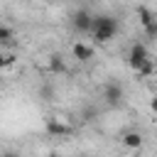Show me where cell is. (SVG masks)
<instances>
[{
	"label": "cell",
	"mask_w": 157,
	"mask_h": 157,
	"mask_svg": "<svg viewBox=\"0 0 157 157\" xmlns=\"http://www.w3.org/2000/svg\"><path fill=\"white\" fill-rule=\"evenodd\" d=\"M47 157H56V155H47Z\"/></svg>",
	"instance_id": "obj_15"
},
{
	"label": "cell",
	"mask_w": 157,
	"mask_h": 157,
	"mask_svg": "<svg viewBox=\"0 0 157 157\" xmlns=\"http://www.w3.org/2000/svg\"><path fill=\"white\" fill-rule=\"evenodd\" d=\"M91 20H93V15H91L88 10H76V12L71 15V27H74L76 32H88V29H91Z\"/></svg>",
	"instance_id": "obj_4"
},
{
	"label": "cell",
	"mask_w": 157,
	"mask_h": 157,
	"mask_svg": "<svg viewBox=\"0 0 157 157\" xmlns=\"http://www.w3.org/2000/svg\"><path fill=\"white\" fill-rule=\"evenodd\" d=\"M0 157H20V155H17V152H2Z\"/></svg>",
	"instance_id": "obj_14"
},
{
	"label": "cell",
	"mask_w": 157,
	"mask_h": 157,
	"mask_svg": "<svg viewBox=\"0 0 157 157\" xmlns=\"http://www.w3.org/2000/svg\"><path fill=\"white\" fill-rule=\"evenodd\" d=\"M137 20H140V25H142V27H147V25H152L157 17H155V12H152L150 7L140 5V7H137Z\"/></svg>",
	"instance_id": "obj_8"
},
{
	"label": "cell",
	"mask_w": 157,
	"mask_h": 157,
	"mask_svg": "<svg viewBox=\"0 0 157 157\" xmlns=\"http://www.w3.org/2000/svg\"><path fill=\"white\" fill-rule=\"evenodd\" d=\"M83 157H86V155H83Z\"/></svg>",
	"instance_id": "obj_16"
},
{
	"label": "cell",
	"mask_w": 157,
	"mask_h": 157,
	"mask_svg": "<svg viewBox=\"0 0 157 157\" xmlns=\"http://www.w3.org/2000/svg\"><path fill=\"white\" fill-rule=\"evenodd\" d=\"M150 59V49L142 44V42H135L132 47H130V52H128V66L135 71L142 61H147Z\"/></svg>",
	"instance_id": "obj_2"
},
{
	"label": "cell",
	"mask_w": 157,
	"mask_h": 157,
	"mask_svg": "<svg viewBox=\"0 0 157 157\" xmlns=\"http://www.w3.org/2000/svg\"><path fill=\"white\" fill-rule=\"evenodd\" d=\"M71 54L78 59V61H91L93 59V47L91 44H83V42H76L71 47Z\"/></svg>",
	"instance_id": "obj_6"
},
{
	"label": "cell",
	"mask_w": 157,
	"mask_h": 157,
	"mask_svg": "<svg viewBox=\"0 0 157 157\" xmlns=\"http://www.w3.org/2000/svg\"><path fill=\"white\" fill-rule=\"evenodd\" d=\"M98 42H110L118 34V20L113 15H93L91 29H88Z\"/></svg>",
	"instance_id": "obj_1"
},
{
	"label": "cell",
	"mask_w": 157,
	"mask_h": 157,
	"mask_svg": "<svg viewBox=\"0 0 157 157\" xmlns=\"http://www.w3.org/2000/svg\"><path fill=\"white\" fill-rule=\"evenodd\" d=\"M12 64H15V56L12 54H0V71L5 66H12Z\"/></svg>",
	"instance_id": "obj_12"
},
{
	"label": "cell",
	"mask_w": 157,
	"mask_h": 157,
	"mask_svg": "<svg viewBox=\"0 0 157 157\" xmlns=\"http://www.w3.org/2000/svg\"><path fill=\"white\" fill-rule=\"evenodd\" d=\"M123 86L118 83V81H110V83H105V88H103V101L110 105V108H118L120 103H123Z\"/></svg>",
	"instance_id": "obj_3"
},
{
	"label": "cell",
	"mask_w": 157,
	"mask_h": 157,
	"mask_svg": "<svg viewBox=\"0 0 157 157\" xmlns=\"http://www.w3.org/2000/svg\"><path fill=\"white\" fill-rule=\"evenodd\" d=\"M49 71H52V74H64V71H66V64H64V59H61L59 54H52V56H49Z\"/></svg>",
	"instance_id": "obj_9"
},
{
	"label": "cell",
	"mask_w": 157,
	"mask_h": 157,
	"mask_svg": "<svg viewBox=\"0 0 157 157\" xmlns=\"http://www.w3.org/2000/svg\"><path fill=\"white\" fill-rule=\"evenodd\" d=\"M145 34H147L150 39H155V37H157V20H155L152 25H147V27H145Z\"/></svg>",
	"instance_id": "obj_13"
},
{
	"label": "cell",
	"mask_w": 157,
	"mask_h": 157,
	"mask_svg": "<svg viewBox=\"0 0 157 157\" xmlns=\"http://www.w3.org/2000/svg\"><path fill=\"white\" fill-rule=\"evenodd\" d=\"M135 71H137V76H152V71H155V61L147 59V61H142Z\"/></svg>",
	"instance_id": "obj_10"
},
{
	"label": "cell",
	"mask_w": 157,
	"mask_h": 157,
	"mask_svg": "<svg viewBox=\"0 0 157 157\" xmlns=\"http://www.w3.org/2000/svg\"><path fill=\"white\" fill-rule=\"evenodd\" d=\"M10 39H12V29L5 27V25H0V44H7Z\"/></svg>",
	"instance_id": "obj_11"
},
{
	"label": "cell",
	"mask_w": 157,
	"mask_h": 157,
	"mask_svg": "<svg viewBox=\"0 0 157 157\" xmlns=\"http://www.w3.org/2000/svg\"><path fill=\"white\" fill-rule=\"evenodd\" d=\"M69 132H71V128L66 123H61L56 118H49L47 120V135H52V137H66Z\"/></svg>",
	"instance_id": "obj_5"
},
{
	"label": "cell",
	"mask_w": 157,
	"mask_h": 157,
	"mask_svg": "<svg viewBox=\"0 0 157 157\" xmlns=\"http://www.w3.org/2000/svg\"><path fill=\"white\" fill-rule=\"evenodd\" d=\"M120 142H123L128 150H140V147H142V135L135 132V130H130V132H125V135L120 137Z\"/></svg>",
	"instance_id": "obj_7"
}]
</instances>
